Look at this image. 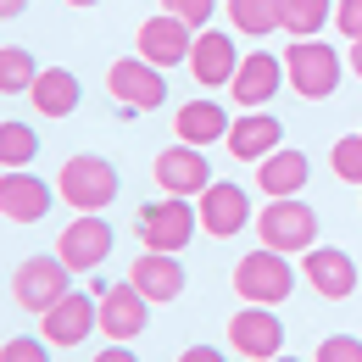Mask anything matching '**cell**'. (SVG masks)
Listing matches in <instances>:
<instances>
[{"label":"cell","mask_w":362,"mask_h":362,"mask_svg":"<svg viewBox=\"0 0 362 362\" xmlns=\"http://www.w3.org/2000/svg\"><path fill=\"white\" fill-rule=\"evenodd\" d=\"M307 179H313V162H307V151H296V145H279L273 156L257 162V184H262V195H268V201L301 195Z\"/></svg>","instance_id":"obj_21"},{"label":"cell","mask_w":362,"mask_h":362,"mask_svg":"<svg viewBox=\"0 0 362 362\" xmlns=\"http://www.w3.org/2000/svg\"><path fill=\"white\" fill-rule=\"evenodd\" d=\"M228 346L240 351L245 362H268L284 351V323L268 307H245V313L228 317Z\"/></svg>","instance_id":"obj_15"},{"label":"cell","mask_w":362,"mask_h":362,"mask_svg":"<svg viewBox=\"0 0 362 362\" xmlns=\"http://www.w3.org/2000/svg\"><path fill=\"white\" fill-rule=\"evenodd\" d=\"M45 351H50L45 340H28V334H17V340H6V346H0V362H50Z\"/></svg>","instance_id":"obj_31"},{"label":"cell","mask_w":362,"mask_h":362,"mask_svg":"<svg viewBox=\"0 0 362 362\" xmlns=\"http://www.w3.org/2000/svg\"><path fill=\"white\" fill-rule=\"evenodd\" d=\"M340 73H346L340 50L329 40H296V45H284V78H290V90L301 100H329L340 90Z\"/></svg>","instance_id":"obj_3"},{"label":"cell","mask_w":362,"mask_h":362,"mask_svg":"<svg viewBox=\"0 0 362 362\" xmlns=\"http://www.w3.org/2000/svg\"><path fill=\"white\" fill-rule=\"evenodd\" d=\"M228 117L218 100H184L179 117H173V134H179V145H195V151H206V145H218V139H228Z\"/></svg>","instance_id":"obj_22"},{"label":"cell","mask_w":362,"mask_h":362,"mask_svg":"<svg viewBox=\"0 0 362 362\" xmlns=\"http://www.w3.org/2000/svg\"><path fill=\"white\" fill-rule=\"evenodd\" d=\"M323 23H334V0H279V28L290 40H317Z\"/></svg>","instance_id":"obj_24"},{"label":"cell","mask_w":362,"mask_h":362,"mask_svg":"<svg viewBox=\"0 0 362 362\" xmlns=\"http://www.w3.org/2000/svg\"><path fill=\"white\" fill-rule=\"evenodd\" d=\"M95 329H100V301L84 290H67L50 313H40V340L45 346H84Z\"/></svg>","instance_id":"obj_11"},{"label":"cell","mask_w":362,"mask_h":362,"mask_svg":"<svg viewBox=\"0 0 362 362\" xmlns=\"http://www.w3.org/2000/svg\"><path fill=\"white\" fill-rule=\"evenodd\" d=\"M257 240L268 251H284V257H307L317 245V212L301 201V195H284V201H268L257 212Z\"/></svg>","instance_id":"obj_2"},{"label":"cell","mask_w":362,"mask_h":362,"mask_svg":"<svg viewBox=\"0 0 362 362\" xmlns=\"http://www.w3.org/2000/svg\"><path fill=\"white\" fill-rule=\"evenodd\" d=\"M334 28L346 40H362V0H334Z\"/></svg>","instance_id":"obj_32"},{"label":"cell","mask_w":362,"mask_h":362,"mask_svg":"<svg viewBox=\"0 0 362 362\" xmlns=\"http://www.w3.org/2000/svg\"><path fill=\"white\" fill-rule=\"evenodd\" d=\"M228 6V23L251 40H268L279 34V0H223Z\"/></svg>","instance_id":"obj_26"},{"label":"cell","mask_w":362,"mask_h":362,"mask_svg":"<svg viewBox=\"0 0 362 362\" xmlns=\"http://www.w3.org/2000/svg\"><path fill=\"white\" fill-rule=\"evenodd\" d=\"M228 156L234 162H262V156H273L279 145H284V123L273 117V112H240L234 123H228Z\"/></svg>","instance_id":"obj_20"},{"label":"cell","mask_w":362,"mask_h":362,"mask_svg":"<svg viewBox=\"0 0 362 362\" xmlns=\"http://www.w3.org/2000/svg\"><path fill=\"white\" fill-rule=\"evenodd\" d=\"M329 168H334V179L346 184H362V134H340L329 145Z\"/></svg>","instance_id":"obj_28"},{"label":"cell","mask_w":362,"mask_h":362,"mask_svg":"<svg viewBox=\"0 0 362 362\" xmlns=\"http://www.w3.org/2000/svg\"><path fill=\"white\" fill-rule=\"evenodd\" d=\"M301 279L313 284L323 301H346V296H357V262H351L340 245H313V251L301 257Z\"/></svg>","instance_id":"obj_17"},{"label":"cell","mask_w":362,"mask_h":362,"mask_svg":"<svg viewBox=\"0 0 362 362\" xmlns=\"http://www.w3.org/2000/svg\"><path fill=\"white\" fill-rule=\"evenodd\" d=\"M279 90H284V62H279L273 50L240 56V67H234V78H228V95H234L240 112H262Z\"/></svg>","instance_id":"obj_13"},{"label":"cell","mask_w":362,"mask_h":362,"mask_svg":"<svg viewBox=\"0 0 362 362\" xmlns=\"http://www.w3.org/2000/svg\"><path fill=\"white\" fill-rule=\"evenodd\" d=\"M90 362H139V357L129 351V346H117V340H112V346H106L100 357H90Z\"/></svg>","instance_id":"obj_34"},{"label":"cell","mask_w":362,"mask_h":362,"mask_svg":"<svg viewBox=\"0 0 362 362\" xmlns=\"http://www.w3.org/2000/svg\"><path fill=\"white\" fill-rule=\"evenodd\" d=\"M313 362H362V340L357 334H329V340H317Z\"/></svg>","instance_id":"obj_29"},{"label":"cell","mask_w":362,"mask_h":362,"mask_svg":"<svg viewBox=\"0 0 362 362\" xmlns=\"http://www.w3.org/2000/svg\"><path fill=\"white\" fill-rule=\"evenodd\" d=\"M189 45H195V28L179 23V17H168V11L145 17L139 34H134V56H145L151 67H179V62H189Z\"/></svg>","instance_id":"obj_14"},{"label":"cell","mask_w":362,"mask_h":362,"mask_svg":"<svg viewBox=\"0 0 362 362\" xmlns=\"http://www.w3.org/2000/svg\"><path fill=\"white\" fill-rule=\"evenodd\" d=\"M151 184H156L162 195L195 201V195L212 184V168H206V156H201L195 145H168V151H156V162H151Z\"/></svg>","instance_id":"obj_12"},{"label":"cell","mask_w":362,"mask_h":362,"mask_svg":"<svg viewBox=\"0 0 362 362\" xmlns=\"http://www.w3.org/2000/svg\"><path fill=\"white\" fill-rule=\"evenodd\" d=\"M351 73L362 78V40H351Z\"/></svg>","instance_id":"obj_36"},{"label":"cell","mask_w":362,"mask_h":362,"mask_svg":"<svg viewBox=\"0 0 362 362\" xmlns=\"http://www.w3.org/2000/svg\"><path fill=\"white\" fill-rule=\"evenodd\" d=\"M34 156H40V134H34L28 123H17V117H6V123H0V173H17V168H34Z\"/></svg>","instance_id":"obj_25"},{"label":"cell","mask_w":362,"mask_h":362,"mask_svg":"<svg viewBox=\"0 0 362 362\" xmlns=\"http://www.w3.org/2000/svg\"><path fill=\"white\" fill-rule=\"evenodd\" d=\"M179 362H228L218 346H189V351H179Z\"/></svg>","instance_id":"obj_33"},{"label":"cell","mask_w":362,"mask_h":362,"mask_svg":"<svg viewBox=\"0 0 362 362\" xmlns=\"http://www.w3.org/2000/svg\"><path fill=\"white\" fill-rule=\"evenodd\" d=\"M40 78V62L28 45H0V95H28Z\"/></svg>","instance_id":"obj_27"},{"label":"cell","mask_w":362,"mask_h":362,"mask_svg":"<svg viewBox=\"0 0 362 362\" xmlns=\"http://www.w3.org/2000/svg\"><path fill=\"white\" fill-rule=\"evenodd\" d=\"M90 296L100 301V329H106V340L129 346L134 334H145V323H151V301L139 296L129 279H123V284H106V279H100Z\"/></svg>","instance_id":"obj_9"},{"label":"cell","mask_w":362,"mask_h":362,"mask_svg":"<svg viewBox=\"0 0 362 362\" xmlns=\"http://www.w3.org/2000/svg\"><path fill=\"white\" fill-rule=\"evenodd\" d=\"M162 11L179 17V23H189V28H206L212 11H218V0H162Z\"/></svg>","instance_id":"obj_30"},{"label":"cell","mask_w":362,"mask_h":362,"mask_svg":"<svg viewBox=\"0 0 362 362\" xmlns=\"http://www.w3.org/2000/svg\"><path fill=\"white\" fill-rule=\"evenodd\" d=\"M67 290H73V268H67L56 251H50V257H28L23 268L11 273V301H17L23 313H34V317L50 313Z\"/></svg>","instance_id":"obj_6"},{"label":"cell","mask_w":362,"mask_h":362,"mask_svg":"<svg viewBox=\"0 0 362 362\" xmlns=\"http://www.w3.org/2000/svg\"><path fill=\"white\" fill-rule=\"evenodd\" d=\"M23 11H28V0H0V23L6 17H23Z\"/></svg>","instance_id":"obj_35"},{"label":"cell","mask_w":362,"mask_h":362,"mask_svg":"<svg viewBox=\"0 0 362 362\" xmlns=\"http://www.w3.org/2000/svg\"><path fill=\"white\" fill-rule=\"evenodd\" d=\"M195 228H201V218H195V206L189 201H179V195H162V201H151V206H139V245L145 251H173L179 257L184 245L195 240Z\"/></svg>","instance_id":"obj_5"},{"label":"cell","mask_w":362,"mask_h":362,"mask_svg":"<svg viewBox=\"0 0 362 362\" xmlns=\"http://www.w3.org/2000/svg\"><path fill=\"white\" fill-rule=\"evenodd\" d=\"M28 100H34L40 117H73L78 100H84V90H78V78H73L67 67H40V78H34Z\"/></svg>","instance_id":"obj_23"},{"label":"cell","mask_w":362,"mask_h":362,"mask_svg":"<svg viewBox=\"0 0 362 362\" xmlns=\"http://www.w3.org/2000/svg\"><path fill=\"white\" fill-rule=\"evenodd\" d=\"M112 223L100 218V212H78L73 223L62 228V240H56V257L67 262L73 273H90V268H106V257H112Z\"/></svg>","instance_id":"obj_10"},{"label":"cell","mask_w":362,"mask_h":362,"mask_svg":"<svg viewBox=\"0 0 362 362\" xmlns=\"http://www.w3.org/2000/svg\"><path fill=\"white\" fill-rule=\"evenodd\" d=\"M50 206H56V189H50L45 179H34L28 168L0 173V218H11V223H40V218H50Z\"/></svg>","instance_id":"obj_18"},{"label":"cell","mask_w":362,"mask_h":362,"mask_svg":"<svg viewBox=\"0 0 362 362\" xmlns=\"http://www.w3.org/2000/svg\"><path fill=\"white\" fill-rule=\"evenodd\" d=\"M195 218H201V228H206L212 240H234L240 228L257 223V212H251V195H245L240 184H223V179H212L201 195H195Z\"/></svg>","instance_id":"obj_8"},{"label":"cell","mask_w":362,"mask_h":362,"mask_svg":"<svg viewBox=\"0 0 362 362\" xmlns=\"http://www.w3.org/2000/svg\"><path fill=\"white\" fill-rule=\"evenodd\" d=\"M129 284H134L151 307L179 301V296H184V262L173 257V251H139L134 268H129Z\"/></svg>","instance_id":"obj_19"},{"label":"cell","mask_w":362,"mask_h":362,"mask_svg":"<svg viewBox=\"0 0 362 362\" xmlns=\"http://www.w3.org/2000/svg\"><path fill=\"white\" fill-rule=\"evenodd\" d=\"M290 290H296V268H290L284 251L257 245L251 257H240V268H234V296H240L245 307H279V301H290Z\"/></svg>","instance_id":"obj_4"},{"label":"cell","mask_w":362,"mask_h":362,"mask_svg":"<svg viewBox=\"0 0 362 362\" xmlns=\"http://www.w3.org/2000/svg\"><path fill=\"white\" fill-rule=\"evenodd\" d=\"M106 90H112V100H117L123 112H156V106L168 100V78H162V67H151L145 56H123V62L106 67Z\"/></svg>","instance_id":"obj_7"},{"label":"cell","mask_w":362,"mask_h":362,"mask_svg":"<svg viewBox=\"0 0 362 362\" xmlns=\"http://www.w3.org/2000/svg\"><path fill=\"white\" fill-rule=\"evenodd\" d=\"M184 67H189V78H195L201 90H228V78H234V67H240V50H234V40H228L223 28H201Z\"/></svg>","instance_id":"obj_16"},{"label":"cell","mask_w":362,"mask_h":362,"mask_svg":"<svg viewBox=\"0 0 362 362\" xmlns=\"http://www.w3.org/2000/svg\"><path fill=\"white\" fill-rule=\"evenodd\" d=\"M67 6H100V0H67Z\"/></svg>","instance_id":"obj_37"},{"label":"cell","mask_w":362,"mask_h":362,"mask_svg":"<svg viewBox=\"0 0 362 362\" xmlns=\"http://www.w3.org/2000/svg\"><path fill=\"white\" fill-rule=\"evenodd\" d=\"M117 168L106 162V156H95V151H78V156H67L62 162V173H56V195L73 206V212H106L112 201H117Z\"/></svg>","instance_id":"obj_1"},{"label":"cell","mask_w":362,"mask_h":362,"mask_svg":"<svg viewBox=\"0 0 362 362\" xmlns=\"http://www.w3.org/2000/svg\"><path fill=\"white\" fill-rule=\"evenodd\" d=\"M268 362H301V357H268Z\"/></svg>","instance_id":"obj_38"}]
</instances>
